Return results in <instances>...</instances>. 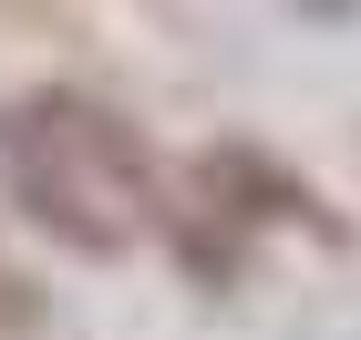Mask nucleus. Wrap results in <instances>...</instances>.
<instances>
[{"label":"nucleus","mask_w":361,"mask_h":340,"mask_svg":"<svg viewBox=\"0 0 361 340\" xmlns=\"http://www.w3.org/2000/svg\"><path fill=\"white\" fill-rule=\"evenodd\" d=\"M0 196L31 227H52L73 258H124L145 237H166L176 186L155 175L145 134L93 93H11L0 103Z\"/></svg>","instance_id":"f257e3e1"},{"label":"nucleus","mask_w":361,"mask_h":340,"mask_svg":"<svg viewBox=\"0 0 361 340\" xmlns=\"http://www.w3.org/2000/svg\"><path fill=\"white\" fill-rule=\"evenodd\" d=\"M21 320H31V289L11 279V268H0V330H21Z\"/></svg>","instance_id":"f03ea898"}]
</instances>
